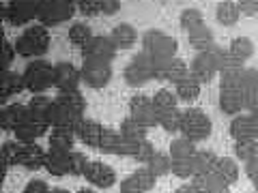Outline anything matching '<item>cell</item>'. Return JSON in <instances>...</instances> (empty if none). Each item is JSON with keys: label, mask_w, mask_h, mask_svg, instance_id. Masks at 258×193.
Masks as SVG:
<instances>
[{"label": "cell", "mask_w": 258, "mask_h": 193, "mask_svg": "<svg viewBox=\"0 0 258 193\" xmlns=\"http://www.w3.org/2000/svg\"><path fill=\"white\" fill-rule=\"evenodd\" d=\"M47 50H50V35L43 24L26 28L15 41V52L22 58H39Z\"/></svg>", "instance_id": "6da1fadb"}, {"label": "cell", "mask_w": 258, "mask_h": 193, "mask_svg": "<svg viewBox=\"0 0 258 193\" xmlns=\"http://www.w3.org/2000/svg\"><path fill=\"white\" fill-rule=\"evenodd\" d=\"M22 75H24L26 90H30L32 94H43L47 88L54 86V67L41 58H35L32 62H28V67L24 69Z\"/></svg>", "instance_id": "7a4b0ae2"}, {"label": "cell", "mask_w": 258, "mask_h": 193, "mask_svg": "<svg viewBox=\"0 0 258 193\" xmlns=\"http://www.w3.org/2000/svg\"><path fill=\"white\" fill-rule=\"evenodd\" d=\"M181 133L183 138L196 142H205L209 135H211V118L200 108H189L183 112L181 118Z\"/></svg>", "instance_id": "3957f363"}, {"label": "cell", "mask_w": 258, "mask_h": 193, "mask_svg": "<svg viewBox=\"0 0 258 193\" xmlns=\"http://www.w3.org/2000/svg\"><path fill=\"white\" fill-rule=\"evenodd\" d=\"M222 47L213 45L205 52H198V56L191 60L189 73L198 79L200 84H209L211 79L220 73V56H222Z\"/></svg>", "instance_id": "277c9868"}, {"label": "cell", "mask_w": 258, "mask_h": 193, "mask_svg": "<svg viewBox=\"0 0 258 193\" xmlns=\"http://www.w3.org/2000/svg\"><path fill=\"white\" fill-rule=\"evenodd\" d=\"M142 52L147 54L151 60L174 58L176 41L161 30H149V32H144V37H142Z\"/></svg>", "instance_id": "5b68a950"}, {"label": "cell", "mask_w": 258, "mask_h": 193, "mask_svg": "<svg viewBox=\"0 0 258 193\" xmlns=\"http://www.w3.org/2000/svg\"><path fill=\"white\" fill-rule=\"evenodd\" d=\"M76 3L74 0H43V7L39 11V22L43 26H58L74 18Z\"/></svg>", "instance_id": "8992f818"}, {"label": "cell", "mask_w": 258, "mask_h": 193, "mask_svg": "<svg viewBox=\"0 0 258 193\" xmlns=\"http://www.w3.org/2000/svg\"><path fill=\"white\" fill-rule=\"evenodd\" d=\"M125 82L129 86H144L151 79H155V69H153V60L144 52H138L129 64L125 67Z\"/></svg>", "instance_id": "52a82bcc"}, {"label": "cell", "mask_w": 258, "mask_h": 193, "mask_svg": "<svg viewBox=\"0 0 258 193\" xmlns=\"http://www.w3.org/2000/svg\"><path fill=\"white\" fill-rule=\"evenodd\" d=\"M82 82L91 88H103L112 79V67L106 60H97V58H84L82 69H80Z\"/></svg>", "instance_id": "ba28073f"}, {"label": "cell", "mask_w": 258, "mask_h": 193, "mask_svg": "<svg viewBox=\"0 0 258 193\" xmlns=\"http://www.w3.org/2000/svg\"><path fill=\"white\" fill-rule=\"evenodd\" d=\"M41 7H43V0H9L7 20L13 26H26L28 22L39 18Z\"/></svg>", "instance_id": "9c48e42d"}, {"label": "cell", "mask_w": 258, "mask_h": 193, "mask_svg": "<svg viewBox=\"0 0 258 193\" xmlns=\"http://www.w3.org/2000/svg\"><path fill=\"white\" fill-rule=\"evenodd\" d=\"M129 116L138 120L147 129L157 127V112H155V106H153V96L149 94L132 96V101H129Z\"/></svg>", "instance_id": "30bf717a"}, {"label": "cell", "mask_w": 258, "mask_h": 193, "mask_svg": "<svg viewBox=\"0 0 258 193\" xmlns=\"http://www.w3.org/2000/svg\"><path fill=\"white\" fill-rule=\"evenodd\" d=\"M153 69H155V79H164V82L179 84L183 77L189 75V67L181 58H164V60H153Z\"/></svg>", "instance_id": "8fae6325"}, {"label": "cell", "mask_w": 258, "mask_h": 193, "mask_svg": "<svg viewBox=\"0 0 258 193\" xmlns=\"http://www.w3.org/2000/svg\"><path fill=\"white\" fill-rule=\"evenodd\" d=\"M82 176L97 189H110L116 182V172L110 165L103 163V161H88Z\"/></svg>", "instance_id": "7c38bea8"}, {"label": "cell", "mask_w": 258, "mask_h": 193, "mask_svg": "<svg viewBox=\"0 0 258 193\" xmlns=\"http://www.w3.org/2000/svg\"><path fill=\"white\" fill-rule=\"evenodd\" d=\"M157 176L153 174L147 165L129 174L125 180H120V193H147L155 187Z\"/></svg>", "instance_id": "4fadbf2b"}, {"label": "cell", "mask_w": 258, "mask_h": 193, "mask_svg": "<svg viewBox=\"0 0 258 193\" xmlns=\"http://www.w3.org/2000/svg\"><path fill=\"white\" fill-rule=\"evenodd\" d=\"M114 56H116L114 43H112L110 37H103V35H95L91 41L82 47V58H97V60L112 62Z\"/></svg>", "instance_id": "5bb4252c"}, {"label": "cell", "mask_w": 258, "mask_h": 193, "mask_svg": "<svg viewBox=\"0 0 258 193\" xmlns=\"http://www.w3.org/2000/svg\"><path fill=\"white\" fill-rule=\"evenodd\" d=\"M80 82H82L80 69H76L71 62H58V64H54V86L58 88L60 92L78 90Z\"/></svg>", "instance_id": "9a60e30c"}, {"label": "cell", "mask_w": 258, "mask_h": 193, "mask_svg": "<svg viewBox=\"0 0 258 193\" xmlns=\"http://www.w3.org/2000/svg\"><path fill=\"white\" fill-rule=\"evenodd\" d=\"M84 120V114H78V112L69 110L60 106V103L54 101L52 106V114H50V127H60V129H69V131H78L80 123Z\"/></svg>", "instance_id": "2e32d148"}, {"label": "cell", "mask_w": 258, "mask_h": 193, "mask_svg": "<svg viewBox=\"0 0 258 193\" xmlns=\"http://www.w3.org/2000/svg\"><path fill=\"white\" fill-rule=\"evenodd\" d=\"M47 152L39 146V144H22L20 142V152H18V165H24L26 170H41L45 165Z\"/></svg>", "instance_id": "e0dca14e"}, {"label": "cell", "mask_w": 258, "mask_h": 193, "mask_svg": "<svg viewBox=\"0 0 258 193\" xmlns=\"http://www.w3.org/2000/svg\"><path fill=\"white\" fill-rule=\"evenodd\" d=\"M230 135L235 142L241 140H256L258 138V127L254 123L252 114H237L230 123Z\"/></svg>", "instance_id": "ac0fdd59"}, {"label": "cell", "mask_w": 258, "mask_h": 193, "mask_svg": "<svg viewBox=\"0 0 258 193\" xmlns=\"http://www.w3.org/2000/svg\"><path fill=\"white\" fill-rule=\"evenodd\" d=\"M28 116V108L22 103H11V106L0 108V129L3 131H15Z\"/></svg>", "instance_id": "d6986e66"}, {"label": "cell", "mask_w": 258, "mask_h": 193, "mask_svg": "<svg viewBox=\"0 0 258 193\" xmlns=\"http://www.w3.org/2000/svg\"><path fill=\"white\" fill-rule=\"evenodd\" d=\"M103 129L106 127H101L97 120H88L84 118L82 123H80L78 127V131H76V138L86 144V146H91V148H99V142H101V135H103Z\"/></svg>", "instance_id": "ffe728a7"}, {"label": "cell", "mask_w": 258, "mask_h": 193, "mask_svg": "<svg viewBox=\"0 0 258 193\" xmlns=\"http://www.w3.org/2000/svg\"><path fill=\"white\" fill-rule=\"evenodd\" d=\"M47 125H43V123H39V120H35V118H30V116H26V120H24L22 125H18V129H15V138H18V142H22V144H30V142H35V140H39L41 135H45V131H47Z\"/></svg>", "instance_id": "44dd1931"}, {"label": "cell", "mask_w": 258, "mask_h": 193, "mask_svg": "<svg viewBox=\"0 0 258 193\" xmlns=\"http://www.w3.org/2000/svg\"><path fill=\"white\" fill-rule=\"evenodd\" d=\"M52 106H54V101L50 99V96H45V94H35V96H32V99L28 101V106H26V108H28V116L50 127Z\"/></svg>", "instance_id": "7402d4cb"}, {"label": "cell", "mask_w": 258, "mask_h": 193, "mask_svg": "<svg viewBox=\"0 0 258 193\" xmlns=\"http://www.w3.org/2000/svg\"><path fill=\"white\" fill-rule=\"evenodd\" d=\"M220 108L224 114H239L243 110V90L241 88H220Z\"/></svg>", "instance_id": "603a6c76"}, {"label": "cell", "mask_w": 258, "mask_h": 193, "mask_svg": "<svg viewBox=\"0 0 258 193\" xmlns=\"http://www.w3.org/2000/svg\"><path fill=\"white\" fill-rule=\"evenodd\" d=\"M43 167L52 176H67V174H71V157H69V152L47 150V157H45V165Z\"/></svg>", "instance_id": "cb8c5ba5"}, {"label": "cell", "mask_w": 258, "mask_h": 193, "mask_svg": "<svg viewBox=\"0 0 258 193\" xmlns=\"http://www.w3.org/2000/svg\"><path fill=\"white\" fill-rule=\"evenodd\" d=\"M191 182L198 187L200 193H230V187L226 184L222 178H217V174H200V176H194Z\"/></svg>", "instance_id": "d4e9b609"}, {"label": "cell", "mask_w": 258, "mask_h": 193, "mask_svg": "<svg viewBox=\"0 0 258 193\" xmlns=\"http://www.w3.org/2000/svg\"><path fill=\"white\" fill-rule=\"evenodd\" d=\"M110 39H112V43H114L116 50H129V47L136 45L138 35H136L132 24H118V26H114V30L110 32Z\"/></svg>", "instance_id": "484cf974"}, {"label": "cell", "mask_w": 258, "mask_h": 193, "mask_svg": "<svg viewBox=\"0 0 258 193\" xmlns=\"http://www.w3.org/2000/svg\"><path fill=\"white\" fill-rule=\"evenodd\" d=\"M76 144V133L69 129H60V127H52L50 133V150H58V152H71Z\"/></svg>", "instance_id": "4316f807"}, {"label": "cell", "mask_w": 258, "mask_h": 193, "mask_svg": "<svg viewBox=\"0 0 258 193\" xmlns=\"http://www.w3.org/2000/svg\"><path fill=\"white\" fill-rule=\"evenodd\" d=\"M200 88H203V84L198 82L196 77H194L191 73L187 77H183L179 84H174V92L176 96H179V101H194L200 96Z\"/></svg>", "instance_id": "83f0119b"}, {"label": "cell", "mask_w": 258, "mask_h": 193, "mask_svg": "<svg viewBox=\"0 0 258 193\" xmlns=\"http://www.w3.org/2000/svg\"><path fill=\"white\" fill-rule=\"evenodd\" d=\"M187 39H189V45L194 47V50H198V52H205V50H209V47L215 45L213 32L209 30L205 24H203V26H198V28H194V30H189Z\"/></svg>", "instance_id": "f1b7e54d"}, {"label": "cell", "mask_w": 258, "mask_h": 193, "mask_svg": "<svg viewBox=\"0 0 258 193\" xmlns=\"http://www.w3.org/2000/svg\"><path fill=\"white\" fill-rule=\"evenodd\" d=\"M213 172L217 174V178H222L228 187L232 182H237V178H239V165H237V161L230 159V157H220L217 159Z\"/></svg>", "instance_id": "f546056e"}, {"label": "cell", "mask_w": 258, "mask_h": 193, "mask_svg": "<svg viewBox=\"0 0 258 193\" xmlns=\"http://www.w3.org/2000/svg\"><path fill=\"white\" fill-rule=\"evenodd\" d=\"M215 18L220 24H224V26H235L241 18V9H239L237 3H232V0H224V3L217 5Z\"/></svg>", "instance_id": "4dcf8cb0"}, {"label": "cell", "mask_w": 258, "mask_h": 193, "mask_svg": "<svg viewBox=\"0 0 258 193\" xmlns=\"http://www.w3.org/2000/svg\"><path fill=\"white\" fill-rule=\"evenodd\" d=\"M181 118H183V112L179 108L157 112V125L164 127L168 133H179L181 131Z\"/></svg>", "instance_id": "1f68e13d"}, {"label": "cell", "mask_w": 258, "mask_h": 193, "mask_svg": "<svg viewBox=\"0 0 258 193\" xmlns=\"http://www.w3.org/2000/svg\"><path fill=\"white\" fill-rule=\"evenodd\" d=\"M228 52L235 56L237 60L245 62V60H249L254 56V43H252V39L249 37H237V39H232L230 41Z\"/></svg>", "instance_id": "d6a6232c"}, {"label": "cell", "mask_w": 258, "mask_h": 193, "mask_svg": "<svg viewBox=\"0 0 258 193\" xmlns=\"http://www.w3.org/2000/svg\"><path fill=\"white\" fill-rule=\"evenodd\" d=\"M56 103H60V106L69 108L78 112V114H84L86 112V99L82 96V92L80 90H69V92H58V96L54 99Z\"/></svg>", "instance_id": "836d02e7"}, {"label": "cell", "mask_w": 258, "mask_h": 193, "mask_svg": "<svg viewBox=\"0 0 258 193\" xmlns=\"http://www.w3.org/2000/svg\"><path fill=\"white\" fill-rule=\"evenodd\" d=\"M120 135H125V138H129V140H136V142H144L147 140V133H149V129L144 127V125H140L138 120H134L132 116H127L123 123H120Z\"/></svg>", "instance_id": "e575fe53"}, {"label": "cell", "mask_w": 258, "mask_h": 193, "mask_svg": "<svg viewBox=\"0 0 258 193\" xmlns=\"http://www.w3.org/2000/svg\"><path fill=\"white\" fill-rule=\"evenodd\" d=\"M172 174L179 178L187 180L196 176V157H183V159H172Z\"/></svg>", "instance_id": "d590c367"}, {"label": "cell", "mask_w": 258, "mask_h": 193, "mask_svg": "<svg viewBox=\"0 0 258 193\" xmlns=\"http://www.w3.org/2000/svg\"><path fill=\"white\" fill-rule=\"evenodd\" d=\"M147 167L159 178V176H166L172 172V157L170 155H164V152H155L151 157V161L147 163Z\"/></svg>", "instance_id": "8d00e7d4"}, {"label": "cell", "mask_w": 258, "mask_h": 193, "mask_svg": "<svg viewBox=\"0 0 258 193\" xmlns=\"http://www.w3.org/2000/svg\"><path fill=\"white\" fill-rule=\"evenodd\" d=\"M93 37H95V35H93V30L88 28L84 22H76L74 26L69 28V41L74 43V45H78L80 50H82V47H84L88 41H91Z\"/></svg>", "instance_id": "74e56055"}, {"label": "cell", "mask_w": 258, "mask_h": 193, "mask_svg": "<svg viewBox=\"0 0 258 193\" xmlns=\"http://www.w3.org/2000/svg\"><path fill=\"white\" fill-rule=\"evenodd\" d=\"M196 176L200 174H211L215 170V163H217V155H213V152L209 150H196Z\"/></svg>", "instance_id": "f35d334b"}, {"label": "cell", "mask_w": 258, "mask_h": 193, "mask_svg": "<svg viewBox=\"0 0 258 193\" xmlns=\"http://www.w3.org/2000/svg\"><path fill=\"white\" fill-rule=\"evenodd\" d=\"M191 155H196V146H194L191 140L183 138V135L172 140V144H170V157L172 159H183V157H191Z\"/></svg>", "instance_id": "ab89813d"}, {"label": "cell", "mask_w": 258, "mask_h": 193, "mask_svg": "<svg viewBox=\"0 0 258 193\" xmlns=\"http://www.w3.org/2000/svg\"><path fill=\"white\" fill-rule=\"evenodd\" d=\"M176 103H179V96H176V92L166 90V88H161V90H157L155 94H153V106H155V112L176 108Z\"/></svg>", "instance_id": "60d3db41"}, {"label": "cell", "mask_w": 258, "mask_h": 193, "mask_svg": "<svg viewBox=\"0 0 258 193\" xmlns=\"http://www.w3.org/2000/svg\"><path fill=\"white\" fill-rule=\"evenodd\" d=\"M235 155H237V159L243 161V163L256 159V157H258V142H256V140H241V142H235Z\"/></svg>", "instance_id": "b9f144b4"}, {"label": "cell", "mask_w": 258, "mask_h": 193, "mask_svg": "<svg viewBox=\"0 0 258 193\" xmlns=\"http://www.w3.org/2000/svg\"><path fill=\"white\" fill-rule=\"evenodd\" d=\"M118 138H120V133L114 131V129H103V135H101V142H99V148L97 150L106 152V155H114Z\"/></svg>", "instance_id": "7bdbcfd3"}, {"label": "cell", "mask_w": 258, "mask_h": 193, "mask_svg": "<svg viewBox=\"0 0 258 193\" xmlns=\"http://www.w3.org/2000/svg\"><path fill=\"white\" fill-rule=\"evenodd\" d=\"M203 24H205V18H203V13H200L198 9H185L181 13V26L185 28V32L203 26Z\"/></svg>", "instance_id": "ee69618b"}, {"label": "cell", "mask_w": 258, "mask_h": 193, "mask_svg": "<svg viewBox=\"0 0 258 193\" xmlns=\"http://www.w3.org/2000/svg\"><path fill=\"white\" fill-rule=\"evenodd\" d=\"M18 152H20V142H5L3 146H0V157L5 159L7 165L18 163Z\"/></svg>", "instance_id": "f6af8a7d"}, {"label": "cell", "mask_w": 258, "mask_h": 193, "mask_svg": "<svg viewBox=\"0 0 258 193\" xmlns=\"http://www.w3.org/2000/svg\"><path fill=\"white\" fill-rule=\"evenodd\" d=\"M69 157H71V176H82L88 165L86 155H82V152H78V150H71Z\"/></svg>", "instance_id": "bcb514c9"}, {"label": "cell", "mask_w": 258, "mask_h": 193, "mask_svg": "<svg viewBox=\"0 0 258 193\" xmlns=\"http://www.w3.org/2000/svg\"><path fill=\"white\" fill-rule=\"evenodd\" d=\"M241 90H258V69H243V73H241Z\"/></svg>", "instance_id": "7dc6e473"}, {"label": "cell", "mask_w": 258, "mask_h": 193, "mask_svg": "<svg viewBox=\"0 0 258 193\" xmlns=\"http://www.w3.org/2000/svg\"><path fill=\"white\" fill-rule=\"evenodd\" d=\"M76 7L80 9V13L88 15V18H93V15H99L101 13V0H78Z\"/></svg>", "instance_id": "c3c4849f"}, {"label": "cell", "mask_w": 258, "mask_h": 193, "mask_svg": "<svg viewBox=\"0 0 258 193\" xmlns=\"http://www.w3.org/2000/svg\"><path fill=\"white\" fill-rule=\"evenodd\" d=\"M15 54H18V52H15V43H9V41L0 43V67L9 69V64L13 62Z\"/></svg>", "instance_id": "681fc988"}, {"label": "cell", "mask_w": 258, "mask_h": 193, "mask_svg": "<svg viewBox=\"0 0 258 193\" xmlns=\"http://www.w3.org/2000/svg\"><path fill=\"white\" fill-rule=\"evenodd\" d=\"M153 155H155V148H153V144H151L149 140H144L140 146H138V152L134 155V159L138 161V163H144V165H147Z\"/></svg>", "instance_id": "f907efd6"}, {"label": "cell", "mask_w": 258, "mask_h": 193, "mask_svg": "<svg viewBox=\"0 0 258 193\" xmlns=\"http://www.w3.org/2000/svg\"><path fill=\"white\" fill-rule=\"evenodd\" d=\"M239 9H241V15H247V18H252V15L258 13V0H237Z\"/></svg>", "instance_id": "816d5d0a"}, {"label": "cell", "mask_w": 258, "mask_h": 193, "mask_svg": "<svg viewBox=\"0 0 258 193\" xmlns=\"http://www.w3.org/2000/svg\"><path fill=\"white\" fill-rule=\"evenodd\" d=\"M243 110H258V90H243Z\"/></svg>", "instance_id": "f5cc1de1"}, {"label": "cell", "mask_w": 258, "mask_h": 193, "mask_svg": "<svg viewBox=\"0 0 258 193\" xmlns=\"http://www.w3.org/2000/svg\"><path fill=\"white\" fill-rule=\"evenodd\" d=\"M52 189L45 184V180H30L26 184V189H24V193H50Z\"/></svg>", "instance_id": "db71d44e"}, {"label": "cell", "mask_w": 258, "mask_h": 193, "mask_svg": "<svg viewBox=\"0 0 258 193\" xmlns=\"http://www.w3.org/2000/svg\"><path fill=\"white\" fill-rule=\"evenodd\" d=\"M116 11H120V0H101L103 15H114Z\"/></svg>", "instance_id": "11a10c76"}, {"label": "cell", "mask_w": 258, "mask_h": 193, "mask_svg": "<svg viewBox=\"0 0 258 193\" xmlns=\"http://www.w3.org/2000/svg\"><path fill=\"white\" fill-rule=\"evenodd\" d=\"M174 193H200V191H198V187H196L194 182H185V184H181V187L176 189Z\"/></svg>", "instance_id": "9f6ffc18"}, {"label": "cell", "mask_w": 258, "mask_h": 193, "mask_svg": "<svg viewBox=\"0 0 258 193\" xmlns=\"http://www.w3.org/2000/svg\"><path fill=\"white\" fill-rule=\"evenodd\" d=\"M7 11H9V5H5L3 0H0V24L7 20Z\"/></svg>", "instance_id": "6f0895ef"}, {"label": "cell", "mask_w": 258, "mask_h": 193, "mask_svg": "<svg viewBox=\"0 0 258 193\" xmlns=\"http://www.w3.org/2000/svg\"><path fill=\"white\" fill-rule=\"evenodd\" d=\"M9 96H11L9 92L0 88V108H5V106H7V101H9Z\"/></svg>", "instance_id": "680465c9"}, {"label": "cell", "mask_w": 258, "mask_h": 193, "mask_svg": "<svg viewBox=\"0 0 258 193\" xmlns=\"http://www.w3.org/2000/svg\"><path fill=\"white\" fill-rule=\"evenodd\" d=\"M7 39H5V28H3V24H0V43H5Z\"/></svg>", "instance_id": "91938a15"}, {"label": "cell", "mask_w": 258, "mask_h": 193, "mask_svg": "<svg viewBox=\"0 0 258 193\" xmlns=\"http://www.w3.org/2000/svg\"><path fill=\"white\" fill-rule=\"evenodd\" d=\"M252 118H254V123H256V127H258V110L252 112Z\"/></svg>", "instance_id": "94428289"}, {"label": "cell", "mask_w": 258, "mask_h": 193, "mask_svg": "<svg viewBox=\"0 0 258 193\" xmlns=\"http://www.w3.org/2000/svg\"><path fill=\"white\" fill-rule=\"evenodd\" d=\"M50 193H69V191L67 189H52Z\"/></svg>", "instance_id": "6125c7cd"}, {"label": "cell", "mask_w": 258, "mask_h": 193, "mask_svg": "<svg viewBox=\"0 0 258 193\" xmlns=\"http://www.w3.org/2000/svg\"><path fill=\"white\" fill-rule=\"evenodd\" d=\"M78 193H95V191H93V189H86V187H84V189H80Z\"/></svg>", "instance_id": "be15d7a7"}, {"label": "cell", "mask_w": 258, "mask_h": 193, "mask_svg": "<svg viewBox=\"0 0 258 193\" xmlns=\"http://www.w3.org/2000/svg\"><path fill=\"white\" fill-rule=\"evenodd\" d=\"M252 182H254V189H256V191H258V176H256V178H254V180H252Z\"/></svg>", "instance_id": "e7e4bbea"}, {"label": "cell", "mask_w": 258, "mask_h": 193, "mask_svg": "<svg viewBox=\"0 0 258 193\" xmlns=\"http://www.w3.org/2000/svg\"><path fill=\"white\" fill-rule=\"evenodd\" d=\"M74 3H78V0H74Z\"/></svg>", "instance_id": "03108f58"}, {"label": "cell", "mask_w": 258, "mask_h": 193, "mask_svg": "<svg viewBox=\"0 0 258 193\" xmlns=\"http://www.w3.org/2000/svg\"><path fill=\"white\" fill-rule=\"evenodd\" d=\"M164 3H168V0H164Z\"/></svg>", "instance_id": "003e7915"}]
</instances>
